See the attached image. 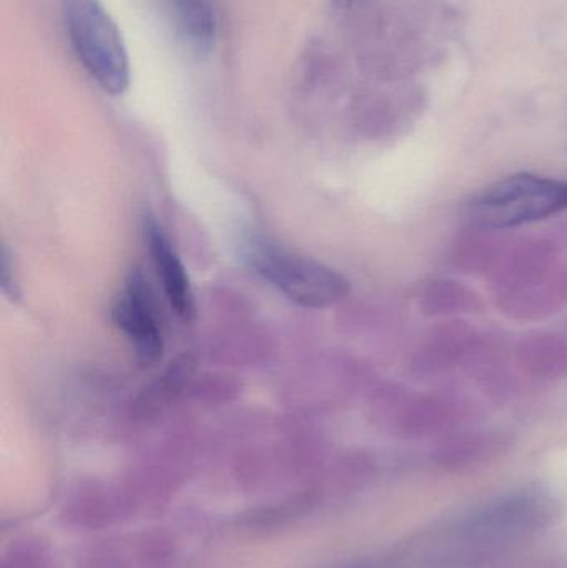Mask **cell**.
Listing matches in <instances>:
<instances>
[{
	"instance_id": "obj_9",
	"label": "cell",
	"mask_w": 567,
	"mask_h": 568,
	"mask_svg": "<svg viewBox=\"0 0 567 568\" xmlns=\"http://www.w3.org/2000/svg\"><path fill=\"white\" fill-rule=\"evenodd\" d=\"M519 367L536 379L567 377V339L553 334L526 337L516 347Z\"/></svg>"
},
{
	"instance_id": "obj_5",
	"label": "cell",
	"mask_w": 567,
	"mask_h": 568,
	"mask_svg": "<svg viewBox=\"0 0 567 568\" xmlns=\"http://www.w3.org/2000/svg\"><path fill=\"white\" fill-rule=\"evenodd\" d=\"M112 316L117 326L129 337L143 366H153L162 361L165 351L162 327L149 283L139 270L126 280L125 287L113 304Z\"/></svg>"
},
{
	"instance_id": "obj_3",
	"label": "cell",
	"mask_w": 567,
	"mask_h": 568,
	"mask_svg": "<svg viewBox=\"0 0 567 568\" xmlns=\"http://www.w3.org/2000/svg\"><path fill=\"white\" fill-rule=\"evenodd\" d=\"M555 270V250L548 243L519 246L498 263L495 272L499 306L523 320L551 313L566 290Z\"/></svg>"
},
{
	"instance_id": "obj_11",
	"label": "cell",
	"mask_w": 567,
	"mask_h": 568,
	"mask_svg": "<svg viewBox=\"0 0 567 568\" xmlns=\"http://www.w3.org/2000/svg\"><path fill=\"white\" fill-rule=\"evenodd\" d=\"M495 243L492 240L483 239V236H469L465 242L459 245L458 253H456L455 260L458 266H465V268H486L488 263H499L496 258Z\"/></svg>"
},
{
	"instance_id": "obj_1",
	"label": "cell",
	"mask_w": 567,
	"mask_h": 568,
	"mask_svg": "<svg viewBox=\"0 0 567 568\" xmlns=\"http://www.w3.org/2000/svg\"><path fill=\"white\" fill-rule=\"evenodd\" d=\"M567 210V182L516 173L483 189L466 206L473 229L506 232L551 219Z\"/></svg>"
},
{
	"instance_id": "obj_12",
	"label": "cell",
	"mask_w": 567,
	"mask_h": 568,
	"mask_svg": "<svg viewBox=\"0 0 567 568\" xmlns=\"http://www.w3.org/2000/svg\"><path fill=\"white\" fill-rule=\"evenodd\" d=\"M2 290L9 300L19 297V284H17L16 273H13L12 256L7 246L2 248Z\"/></svg>"
},
{
	"instance_id": "obj_6",
	"label": "cell",
	"mask_w": 567,
	"mask_h": 568,
	"mask_svg": "<svg viewBox=\"0 0 567 568\" xmlns=\"http://www.w3.org/2000/svg\"><path fill=\"white\" fill-rule=\"evenodd\" d=\"M145 236L150 255H152L156 272L162 280L163 291H165L170 306L180 317L190 320L195 313L192 287H190L189 275H186L185 266H183L175 246L172 245L162 226L153 219L145 222Z\"/></svg>"
},
{
	"instance_id": "obj_10",
	"label": "cell",
	"mask_w": 567,
	"mask_h": 568,
	"mask_svg": "<svg viewBox=\"0 0 567 568\" xmlns=\"http://www.w3.org/2000/svg\"><path fill=\"white\" fill-rule=\"evenodd\" d=\"M419 306L429 316H455L482 310L475 291L453 280H433L419 294Z\"/></svg>"
},
{
	"instance_id": "obj_4",
	"label": "cell",
	"mask_w": 567,
	"mask_h": 568,
	"mask_svg": "<svg viewBox=\"0 0 567 568\" xmlns=\"http://www.w3.org/2000/svg\"><path fill=\"white\" fill-rule=\"evenodd\" d=\"M246 258L259 275L300 306L322 310L350 293L348 280L335 270L265 240L250 243Z\"/></svg>"
},
{
	"instance_id": "obj_2",
	"label": "cell",
	"mask_w": 567,
	"mask_h": 568,
	"mask_svg": "<svg viewBox=\"0 0 567 568\" xmlns=\"http://www.w3.org/2000/svg\"><path fill=\"white\" fill-rule=\"evenodd\" d=\"M67 36L90 79L110 95L130 85V59L122 32L100 0H63Z\"/></svg>"
},
{
	"instance_id": "obj_7",
	"label": "cell",
	"mask_w": 567,
	"mask_h": 568,
	"mask_svg": "<svg viewBox=\"0 0 567 568\" xmlns=\"http://www.w3.org/2000/svg\"><path fill=\"white\" fill-rule=\"evenodd\" d=\"M175 36L196 55L212 52L219 39L220 19L213 0H165Z\"/></svg>"
},
{
	"instance_id": "obj_8",
	"label": "cell",
	"mask_w": 567,
	"mask_h": 568,
	"mask_svg": "<svg viewBox=\"0 0 567 568\" xmlns=\"http://www.w3.org/2000/svg\"><path fill=\"white\" fill-rule=\"evenodd\" d=\"M475 347V336L472 331L459 326L458 323L448 324L425 341L416 353L413 366L418 373L448 371L463 363Z\"/></svg>"
}]
</instances>
